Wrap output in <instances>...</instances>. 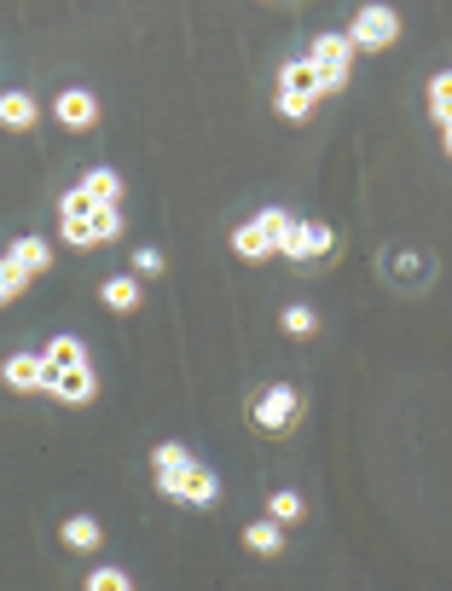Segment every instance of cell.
Returning <instances> with one entry per match:
<instances>
[{
    "mask_svg": "<svg viewBox=\"0 0 452 591\" xmlns=\"http://www.w3.org/2000/svg\"><path fill=\"white\" fill-rule=\"evenodd\" d=\"M59 239L70 249H99V244L122 239V209L116 204H88V197L70 185V192L59 197Z\"/></svg>",
    "mask_w": 452,
    "mask_h": 591,
    "instance_id": "obj_1",
    "label": "cell"
},
{
    "mask_svg": "<svg viewBox=\"0 0 452 591\" xmlns=\"http://www.w3.org/2000/svg\"><path fill=\"white\" fill-rule=\"evenodd\" d=\"M320 99H325V76L313 70V59H290L279 70V111L290 116V123H308Z\"/></svg>",
    "mask_w": 452,
    "mask_h": 591,
    "instance_id": "obj_2",
    "label": "cell"
},
{
    "mask_svg": "<svg viewBox=\"0 0 452 591\" xmlns=\"http://www.w3.org/2000/svg\"><path fill=\"white\" fill-rule=\"evenodd\" d=\"M348 41H354V53H389L400 41V12L383 7V0H365L354 24H348Z\"/></svg>",
    "mask_w": 452,
    "mask_h": 591,
    "instance_id": "obj_3",
    "label": "cell"
},
{
    "mask_svg": "<svg viewBox=\"0 0 452 591\" xmlns=\"http://www.w3.org/2000/svg\"><path fill=\"white\" fill-rule=\"evenodd\" d=\"M296 215H284V209H261L256 221H244L238 232H232V249H238L244 261H267V256H279V244H284V232H290Z\"/></svg>",
    "mask_w": 452,
    "mask_h": 591,
    "instance_id": "obj_4",
    "label": "cell"
},
{
    "mask_svg": "<svg viewBox=\"0 0 452 591\" xmlns=\"http://www.w3.org/2000/svg\"><path fill=\"white\" fill-rule=\"evenodd\" d=\"M308 59H313V70L325 76V93H343L348 88V76H354V41H348V29L337 36V29H331V36H313V47H308Z\"/></svg>",
    "mask_w": 452,
    "mask_h": 591,
    "instance_id": "obj_5",
    "label": "cell"
},
{
    "mask_svg": "<svg viewBox=\"0 0 452 591\" xmlns=\"http://www.w3.org/2000/svg\"><path fill=\"white\" fill-rule=\"evenodd\" d=\"M157 487H163V493H169V499H180V504H197V511L221 499V476H215L209 464H186V470H180V476H163Z\"/></svg>",
    "mask_w": 452,
    "mask_h": 591,
    "instance_id": "obj_6",
    "label": "cell"
},
{
    "mask_svg": "<svg viewBox=\"0 0 452 591\" xmlns=\"http://www.w3.org/2000/svg\"><path fill=\"white\" fill-rule=\"evenodd\" d=\"M279 256L296 261V267L325 261V256H331V227H320V221H290V232H284V244H279Z\"/></svg>",
    "mask_w": 452,
    "mask_h": 591,
    "instance_id": "obj_7",
    "label": "cell"
},
{
    "mask_svg": "<svg viewBox=\"0 0 452 591\" xmlns=\"http://www.w3.org/2000/svg\"><path fill=\"white\" fill-rule=\"evenodd\" d=\"M296 412H301V400H296L290 383H273V388L256 400V424H261L267 435H284V429L296 424Z\"/></svg>",
    "mask_w": 452,
    "mask_h": 591,
    "instance_id": "obj_8",
    "label": "cell"
},
{
    "mask_svg": "<svg viewBox=\"0 0 452 591\" xmlns=\"http://www.w3.org/2000/svg\"><path fill=\"white\" fill-rule=\"evenodd\" d=\"M47 395H53L59 407H93V395H99L93 365H81V371H47Z\"/></svg>",
    "mask_w": 452,
    "mask_h": 591,
    "instance_id": "obj_9",
    "label": "cell"
},
{
    "mask_svg": "<svg viewBox=\"0 0 452 591\" xmlns=\"http://www.w3.org/2000/svg\"><path fill=\"white\" fill-rule=\"evenodd\" d=\"M0 383L18 388V395H47V360L41 354H7L0 360Z\"/></svg>",
    "mask_w": 452,
    "mask_h": 591,
    "instance_id": "obj_10",
    "label": "cell"
},
{
    "mask_svg": "<svg viewBox=\"0 0 452 591\" xmlns=\"http://www.w3.org/2000/svg\"><path fill=\"white\" fill-rule=\"evenodd\" d=\"M53 116H59V128H70V133H88L99 123V99L88 88H64L53 99Z\"/></svg>",
    "mask_w": 452,
    "mask_h": 591,
    "instance_id": "obj_11",
    "label": "cell"
},
{
    "mask_svg": "<svg viewBox=\"0 0 452 591\" xmlns=\"http://www.w3.org/2000/svg\"><path fill=\"white\" fill-rule=\"evenodd\" d=\"M36 123H41V105H36V99H29L24 88H7V93H0V128L29 133Z\"/></svg>",
    "mask_w": 452,
    "mask_h": 591,
    "instance_id": "obj_12",
    "label": "cell"
},
{
    "mask_svg": "<svg viewBox=\"0 0 452 591\" xmlns=\"http://www.w3.org/2000/svg\"><path fill=\"white\" fill-rule=\"evenodd\" d=\"M7 261L18 267V273H24L29 284H36V279L47 273V267H53V244H47V239H18V244L7 249Z\"/></svg>",
    "mask_w": 452,
    "mask_h": 591,
    "instance_id": "obj_13",
    "label": "cell"
},
{
    "mask_svg": "<svg viewBox=\"0 0 452 591\" xmlns=\"http://www.w3.org/2000/svg\"><path fill=\"white\" fill-rule=\"evenodd\" d=\"M99 301H105L111 313H133L145 301V291H140V279H128V273H111L105 284H99Z\"/></svg>",
    "mask_w": 452,
    "mask_h": 591,
    "instance_id": "obj_14",
    "label": "cell"
},
{
    "mask_svg": "<svg viewBox=\"0 0 452 591\" xmlns=\"http://www.w3.org/2000/svg\"><path fill=\"white\" fill-rule=\"evenodd\" d=\"M76 192L88 197V204H122V175H116V168H88Z\"/></svg>",
    "mask_w": 452,
    "mask_h": 591,
    "instance_id": "obj_15",
    "label": "cell"
},
{
    "mask_svg": "<svg viewBox=\"0 0 452 591\" xmlns=\"http://www.w3.org/2000/svg\"><path fill=\"white\" fill-rule=\"evenodd\" d=\"M41 360H47V371H81L88 365V343H81V336H53V343L41 348Z\"/></svg>",
    "mask_w": 452,
    "mask_h": 591,
    "instance_id": "obj_16",
    "label": "cell"
},
{
    "mask_svg": "<svg viewBox=\"0 0 452 591\" xmlns=\"http://www.w3.org/2000/svg\"><path fill=\"white\" fill-rule=\"evenodd\" d=\"M244 545L256 551V556H279V551H284V522H273V516L249 522V528H244Z\"/></svg>",
    "mask_w": 452,
    "mask_h": 591,
    "instance_id": "obj_17",
    "label": "cell"
},
{
    "mask_svg": "<svg viewBox=\"0 0 452 591\" xmlns=\"http://www.w3.org/2000/svg\"><path fill=\"white\" fill-rule=\"evenodd\" d=\"M64 545H70V551H99V545H105V528H99L93 516H70V522H64Z\"/></svg>",
    "mask_w": 452,
    "mask_h": 591,
    "instance_id": "obj_18",
    "label": "cell"
},
{
    "mask_svg": "<svg viewBox=\"0 0 452 591\" xmlns=\"http://www.w3.org/2000/svg\"><path fill=\"white\" fill-rule=\"evenodd\" d=\"M186 464H197V459H192V452L180 447V441H163V447H151V470H157V481H163V476H180V470H186Z\"/></svg>",
    "mask_w": 452,
    "mask_h": 591,
    "instance_id": "obj_19",
    "label": "cell"
},
{
    "mask_svg": "<svg viewBox=\"0 0 452 591\" xmlns=\"http://www.w3.org/2000/svg\"><path fill=\"white\" fill-rule=\"evenodd\" d=\"M429 116L435 123H452V70H441V76H429Z\"/></svg>",
    "mask_w": 452,
    "mask_h": 591,
    "instance_id": "obj_20",
    "label": "cell"
},
{
    "mask_svg": "<svg viewBox=\"0 0 452 591\" xmlns=\"http://www.w3.org/2000/svg\"><path fill=\"white\" fill-rule=\"evenodd\" d=\"M267 516H273V522H284V528H290V522H301V493H290V487H279V493L267 499Z\"/></svg>",
    "mask_w": 452,
    "mask_h": 591,
    "instance_id": "obj_21",
    "label": "cell"
},
{
    "mask_svg": "<svg viewBox=\"0 0 452 591\" xmlns=\"http://www.w3.org/2000/svg\"><path fill=\"white\" fill-rule=\"evenodd\" d=\"M24 291H29V279H24L7 256H0V308H12V301H18Z\"/></svg>",
    "mask_w": 452,
    "mask_h": 591,
    "instance_id": "obj_22",
    "label": "cell"
},
{
    "mask_svg": "<svg viewBox=\"0 0 452 591\" xmlns=\"http://www.w3.org/2000/svg\"><path fill=\"white\" fill-rule=\"evenodd\" d=\"M88 591H133V574L128 568H93L88 574Z\"/></svg>",
    "mask_w": 452,
    "mask_h": 591,
    "instance_id": "obj_23",
    "label": "cell"
},
{
    "mask_svg": "<svg viewBox=\"0 0 452 591\" xmlns=\"http://www.w3.org/2000/svg\"><path fill=\"white\" fill-rule=\"evenodd\" d=\"M284 331H290V336H313V331H320V313L296 301V308H284Z\"/></svg>",
    "mask_w": 452,
    "mask_h": 591,
    "instance_id": "obj_24",
    "label": "cell"
},
{
    "mask_svg": "<svg viewBox=\"0 0 452 591\" xmlns=\"http://www.w3.org/2000/svg\"><path fill=\"white\" fill-rule=\"evenodd\" d=\"M133 273L157 279V273H163V249H133Z\"/></svg>",
    "mask_w": 452,
    "mask_h": 591,
    "instance_id": "obj_25",
    "label": "cell"
},
{
    "mask_svg": "<svg viewBox=\"0 0 452 591\" xmlns=\"http://www.w3.org/2000/svg\"><path fill=\"white\" fill-rule=\"evenodd\" d=\"M441 145H447V157H452V123L441 128Z\"/></svg>",
    "mask_w": 452,
    "mask_h": 591,
    "instance_id": "obj_26",
    "label": "cell"
}]
</instances>
